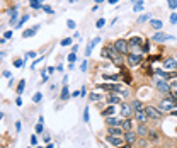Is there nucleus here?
Masks as SVG:
<instances>
[{
    "label": "nucleus",
    "mask_w": 177,
    "mask_h": 148,
    "mask_svg": "<svg viewBox=\"0 0 177 148\" xmlns=\"http://www.w3.org/2000/svg\"><path fill=\"white\" fill-rule=\"evenodd\" d=\"M114 112H116V109H114V106H112V104H109V106H107V109H106V111H102V114H104L106 117H109V116H112Z\"/></svg>",
    "instance_id": "24"
},
{
    "label": "nucleus",
    "mask_w": 177,
    "mask_h": 148,
    "mask_svg": "<svg viewBox=\"0 0 177 148\" xmlns=\"http://www.w3.org/2000/svg\"><path fill=\"white\" fill-rule=\"evenodd\" d=\"M102 77H104L106 80H112V82H118V80L121 78L119 75H111V73H104V75H102Z\"/></svg>",
    "instance_id": "25"
},
{
    "label": "nucleus",
    "mask_w": 177,
    "mask_h": 148,
    "mask_svg": "<svg viewBox=\"0 0 177 148\" xmlns=\"http://www.w3.org/2000/svg\"><path fill=\"white\" fill-rule=\"evenodd\" d=\"M142 37L140 36H133L131 39H128V44H129V51H135V50H140L142 46Z\"/></svg>",
    "instance_id": "6"
},
{
    "label": "nucleus",
    "mask_w": 177,
    "mask_h": 148,
    "mask_svg": "<svg viewBox=\"0 0 177 148\" xmlns=\"http://www.w3.org/2000/svg\"><path fill=\"white\" fill-rule=\"evenodd\" d=\"M101 55H102V58H109L111 61H114L118 67H121V65H123V58H121V53L116 50V46H114V44H107V46H104Z\"/></svg>",
    "instance_id": "1"
},
{
    "label": "nucleus",
    "mask_w": 177,
    "mask_h": 148,
    "mask_svg": "<svg viewBox=\"0 0 177 148\" xmlns=\"http://www.w3.org/2000/svg\"><path fill=\"white\" fill-rule=\"evenodd\" d=\"M136 136H138V134H136V133H133V131H126V133H124V140H126L129 145L136 141Z\"/></svg>",
    "instance_id": "18"
},
{
    "label": "nucleus",
    "mask_w": 177,
    "mask_h": 148,
    "mask_svg": "<svg viewBox=\"0 0 177 148\" xmlns=\"http://www.w3.org/2000/svg\"><path fill=\"white\" fill-rule=\"evenodd\" d=\"M155 85H157V89H159L160 92H163V94H169V92H170V89H172V85H170V84H167L163 78H162V80H157V82H155Z\"/></svg>",
    "instance_id": "9"
},
{
    "label": "nucleus",
    "mask_w": 177,
    "mask_h": 148,
    "mask_svg": "<svg viewBox=\"0 0 177 148\" xmlns=\"http://www.w3.org/2000/svg\"><path fill=\"white\" fill-rule=\"evenodd\" d=\"M104 26H106V19H99V20H97V22H95V27H97V29H102V27H104Z\"/></svg>",
    "instance_id": "31"
},
{
    "label": "nucleus",
    "mask_w": 177,
    "mask_h": 148,
    "mask_svg": "<svg viewBox=\"0 0 177 148\" xmlns=\"http://www.w3.org/2000/svg\"><path fill=\"white\" fill-rule=\"evenodd\" d=\"M107 2H109V3H111V5H116V3H118V2H119V0H107Z\"/></svg>",
    "instance_id": "55"
},
{
    "label": "nucleus",
    "mask_w": 177,
    "mask_h": 148,
    "mask_svg": "<svg viewBox=\"0 0 177 148\" xmlns=\"http://www.w3.org/2000/svg\"><path fill=\"white\" fill-rule=\"evenodd\" d=\"M107 126H123V117H119V119H116V117H107Z\"/></svg>",
    "instance_id": "17"
},
{
    "label": "nucleus",
    "mask_w": 177,
    "mask_h": 148,
    "mask_svg": "<svg viewBox=\"0 0 177 148\" xmlns=\"http://www.w3.org/2000/svg\"><path fill=\"white\" fill-rule=\"evenodd\" d=\"M143 51H145V53H146V51H150V43H148V41H146V43H143V48H142Z\"/></svg>",
    "instance_id": "43"
},
{
    "label": "nucleus",
    "mask_w": 177,
    "mask_h": 148,
    "mask_svg": "<svg viewBox=\"0 0 177 148\" xmlns=\"http://www.w3.org/2000/svg\"><path fill=\"white\" fill-rule=\"evenodd\" d=\"M37 148H46V147H37Z\"/></svg>",
    "instance_id": "61"
},
{
    "label": "nucleus",
    "mask_w": 177,
    "mask_h": 148,
    "mask_svg": "<svg viewBox=\"0 0 177 148\" xmlns=\"http://www.w3.org/2000/svg\"><path fill=\"white\" fill-rule=\"evenodd\" d=\"M29 5H31V9H41V0H29Z\"/></svg>",
    "instance_id": "27"
},
{
    "label": "nucleus",
    "mask_w": 177,
    "mask_h": 148,
    "mask_svg": "<svg viewBox=\"0 0 177 148\" xmlns=\"http://www.w3.org/2000/svg\"><path fill=\"white\" fill-rule=\"evenodd\" d=\"M170 85H172V89H177V80H176V78L172 80V84H170Z\"/></svg>",
    "instance_id": "51"
},
{
    "label": "nucleus",
    "mask_w": 177,
    "mask_h": 148,
    "mask_svg": "<svg viewBox=\"0 0 177 148\" xmlns=\"http://www.w3.org/2000/svg\"><path fill=\"white\" fill-rule=\"evenodd\" d=\"M24 87H26V80H20V82H19V85H17V94H19V95L24 92Z\"/></svg>",
    "instance_id": "30"
},
{
    "label": "nucleus",
    "mask_w": 177,
    "mask_h": 148,
    "mask_svg": "<svg viewBox=\"0 0 177 148\" xmlns=\"http://www.w3.org/2000/svg\"><path fill=\"white\" fill-rule=\"evenodd\" d=\"M36 133L39 134V133H43V124L39 123V124H36Z\"/></svg>",
    "instance_id": "45"
},
{
    "label": "nucleus",
    "mask_w": 177,
    "mask_h": 148,
    "mask_svg": "<svg viewBox=\"0 0 177 148\" xmlns=\"http://www.w3.org/2000/svg\"><path fill=\"white\" fill-rule=\"evenodd\" d=\"M31 145H37V136H31Z\"/></svg>",
    "instance_id": "49"
},
{
    "label": "nucleus",
    "mask_w": 177,
    "mask_h": 148,
    "mask_svg": "<svg viewBox=\"0 0 177 148\" xmlns=\"http://www.w3.org/2000/svg\"><path fill=\"white\" fill-rule=\"evenodd\" d=\"M37 31H39V26H34V27H31V29H26V31L22 33V37H31V36H34Z\"/></svg>",
    "instance_id": "19"
},
{
    "label": "nucleus",
    "mask_w": 177,
    "mask_h": 148,
    "mask_svg": "<svg viewBox=\"0 0 177 148\" xmlns=\"http://www.w3.org/2000/svg\"><path fill=\"white\" fill-rule=\"evenodd\" d=\"M146 20H152V16H150V14H143V16H140V19H138V22H146Z\"/></svg>",
    "instance_id": "33"
},
{
    "label": "nucleus",
    "mask_w": 177,
    "mask_h": 148,
    "mask_svg": "<svg viewBox=\"0 0 177 148\" xmlns=\"http://www.w3.org/2000/svg\"><path fill=\"white\" fill-rule=\"evenodd\" d=\"M142 58L143 56L140 55V53H131V55H128V63H129V67L140 65V63H142Z\"/></svg>",
    "instance_id": "8"
},
{
    "label": "nucleus",
    "mask_w": 177,
    "mask_h": 148,
    "mask_svg": "<svg viewBox=\"0 0 177 148\" xmlns=\"http://www.w3.org/2000/svg\"><path fill=\"white\" fill-rule=\"evenodd\" d=\"M116 148H131V145L128 143V145H119V147H116Z\"/></svg>",
    "instance_id": "53"
},
{
    "label": "nucleus",
    "mask_w": 177,
    "mask_h": 148,
    "mask_svg": "<svg viewBox=\"0 0 177 148\" xmlns=\"http://www.w3.org/2000/svg\"><path fill=\"white\" fill-rule=\"evenodd\" d=\"M152 39H153V41H157V43H163V41H174V36L165 34V33H155Z\"/></svg>",
    "instance_id": "10"
},
{
    "label": "nucleus",
    "mask_w": 177,
    "mask_h": 148,
    "mask_svg": "<svg viewBox=\"0 0 177 148\" xmlns=\"http://www.w3.org/2000/svg\"><path fill=\"white\" fill-rule=\"evenodd\" d=\"M123 130L124 131H133V121H131L129 117L123 119Z\"/></svg>",
    "instance_id": "21"
},
{
    "label": "nucleus",
    "mask_w": 177,
    "mask_h": 148,
    "mask_svg": "<svg viewBox=\"0 0 177 148\" xmlns=\"http://www.w3.org/2000/svg\"><path fill=\"white\" fill-rule=\"evenodd\" d=\"M114 46H116V50H118L121 55H128V53H129V44H128L126 39H116V41H114Z\"/></svg>",
    "instance_id": "3"
},
{
    "label": "nucleus",
    "mask_w": 177,
    "mask_h": 148,
    "mask_svg": "<svg viewBox=\"0 0 177 148\" xmlns=\"http://www.w3.org/2000/svg\"><path fill=\"white\" fill-rule=\"evenodd\" d=\"M124 136H114V134H107L106 136V141L109 145H112V147H119L121 145V141H123Z\"/></svg>",
    "instance_id": "11"
},
{
    "label": "nucleus",
    "mask_w": 177,
    "mask_h": 148,
    "mask_svg": "<svg viewBox=\"0 0 177 148\" xmlns=\"http://www.w3.org/2000/svg\"><path fill=\"white\" fill-rule=\"evenodd\" d=\"M27 56H29V58H36V53H34V51H29V53H27Z\"/></svg>",
    "instance_id": "52"
},
{
    "label": "nucleus",
    "mask_w": 177,
    "mask_h": 148,
    "mask_svg": "<svg viewBox=\"0 0 177 148\" xmlns=\"http://www.w3.org/2000/svg\"><path fill=\"white\" fill-rule=\"evenodd\" d=\"M99 41H101V37H94V39L88 43L87 48H85V56H90V55H92V50H94V46H97V44H99Z\"/></svg>",
    "instance_id": "15"
},
{
    "label": "nucleus",
    "mask_w": 177,
    "mask_h": 148,
    "mask_svg": "<svg viewBox=\"0 0 177 148\" xmlns=\"http://www.w3.org/2000/svg\"><path fill=\"white\" fill-rule=\"evenodd\" d=\"M109 128V134H114V136H124V130L123 126H107Z\"/></svg>",
    "instance_id": "14"
},
{
    "label": "nucleus",
    "mask_w": 177,
    "mask_h": 148,
    "mask_svg": "<svg viewBox=\"0 0 177 148\" xmlns=\"http://www.w3.org/2000/svg\"><path fill=\"white\" fill-rule=\"evenodd\" d=\"M80 94H82L80 97H84V95H85V87H82V89H80Z\"/></svg>",
    "instance_id": "57"
},
{
    "label": "nucleus",
    "mask_w": 177,
    "mask_h": 148,
    "mask_svg": "<svg viewBox=\"0 0 177 148\" xmlns=\"http://www.w3.org/2000/svg\"><path fill=\"white\" fill-rule=\"evenodd\" d=\"M84 123H88V107L84 109Z\"/></svg>",
    "instance_id": "42"
},
{
    "label": "nucleus",
    "mask_w": 177,
    "mask_h": 148,
    "mask_svg": "<svg viewBox=\"0 0 177 148\" xmlns=\"http://www.w3.org/2000/svg\"><path fill=\"white\" fill-rule=\"evenodd\" d=\"M67 26H68V29H75L77 27V24H75V20H67Z\"/></svg>",
    "instance_id": "41"
},
{
    "label": "nucleus",
    "mask_w": 177,
    "mask_h": 148,
    "mask_svg": "<svg viewBox=\"0 0 177 148\" xmlns=\"http://www.w3.org/2000/svg\"><path fill=\"white\" fill-rule=\"evenodd\" d=\"M80 70H82V72H85V70H87V61H82V65H80Z\"/></svg>",
    "instance_id": "48"
},
{
    "label": "nucleus",
    "mask_w": 177,
    "mask_h": 148,
    "mask_svg": "<svg viewBox=\"0 0 177 148\" xmlns=\"http://www.w3.org/2000/svg\"><path fill=\"white\" fill-rule=\"evenodd\" d=\"M101 99H102V95H101V94H90V100H92V102H97V100H101Z\"/></svg>",
    "instance_id": "32"
},
{
    "label": "nucleus",
    "mask_w": 177,
    "mask_h": 148,
    "mask_svg": "<svg viewBox=\"0 0 177 148\" xmlns=\"http://www.w3.org/2000/svg\"><path fill=\"white\" fill-rule=\"evenodd\" d=\"M24 65H26V60H16V61H14V67H16V68H20V67H24Z\"/></svg>",
    "instance_id": "38"
},
{
    "label": "nucleus",
    "mask_w": 177,
    "mask_h": 148,
    "mask_svg": "<svg viewBox=\"0 0 177 148\" xmlns=\"http://www.w3.org/2000/svg\"><path fill=\"white\" fill-rule=\"evenodd\" d=\"M16 104H17V106H20V104H22V99H20V97H17V99H16Z\"/></svg>",
    "instance_id": "54"
},
{
    "label": "nucleus",
    "mask_w": 177,
    "mask_h": 148,
    "mask_svg": "<svg viewBox=\"0 0 177 148\" xmlns=\"http://www.w3.org/2000/svg\"><path fill=\"white\" fill-rule=\"evenodd\" d=\"M131 107H133V111H138V109H143V107H142V102H140V100H135V102L131 104Z\"/></svg>",
    "instance_id": "35"
},
{
    "label": "nucleus",
    "mask_w": 177,
    "mask_h": 148,
    "mask_svg": "<svg viewBox=\"0 0 177 148\" xmlns=\"http://www.w3.org/2000/svg\"><path fill=\"white\" fill-rule=\"evenodd\" d=\"M107 104H121V94L119 92H111L107 95Z\"/></svg>",
    "instance_id": "12"
},
{
    "label": "nucleus",
    "mask_w": 177,
    "mask_h": 148,
    "mask_svg": "<svg viewBox=\"0 0 177 148\" xmlns=\"http://www.w3.org/2000/svg\"><path fill=\"white\" fill-rule=\"evenodd\" d=\"M138 134H140V136H146V134H148V130H146V126H145V123L140 124V128H138Z\"/></svg>",
    "instance_id": "26"
},
{
    "label": "nucleus",
    "mask_w": 177,
    "mask_h": 148,
    "mask_svg": "<svg viewBox=\"0 0 177 148\" xmlns=\"http://www.w3.org/2000/svg\"><path fill=\"white\" fill-rule=\"evenodd\" d=\"M17 7H14L12 10H10V24L12 26H17Z\"/></svg>",
    "instance_id": "20"
},
{
    "label": "nucleus",
    "mask_w": 177,
    "mask_h": 148,
    "mask_svg": "<svg viewBox=\"0 0 177 148\" xmlns=\"http://www.w3.org/2000/svg\"><path fill=\"white\" fill-rule=\"evenodd\" d=\"M170 22H172V24H177V12L170 16Z\"/></svg>",
    "instance_id": "46"
},
{
    "label": "nucleus",
    "mask_w": 177,
    "mask_h": 148,
    "mask_svg": "<svg viewBox=\"0 0 177 148\" xmlns=\"http://www.w3.org/2000/svg\"><path fill=\"white\" fill-rule=\"evenodd\" d=\"M27 148H29V147H27Z\"/></svg>",
    "instance_id": "62"
},
{
    "label": "nucleus",
    "mask_w": 177,
    "mask_h": 148,
    "mask_svg": "<svg viewBox=\"0 0 177 148\" xmlns=\"http://www.w3.org/2000/svg\"><path fill=\"white\" fill-rule=\"evenodd\" d=\"M29 17H31L29 14H26V16H22V17H20V20H19V22H17V26H16V27H22V26L26 24V20H27V19H29Z\"/></svg>",
    "instance_id": "29"
},
{
    "label": "nucleus",
    "mask_w": 177,
    "mask_h": 148,
    "mask_svg": "<svg viewBox=\"0 0 177 148\" xmlns=\"http://www.w3.org/2000/svg\"><path fill=\"white\" fill-rule=\"evenodd\" d=\"M46 148H54V145H51V143H48V147Z\"/></svg>",
    "instance_id": "59"
},
{
    "label": "nucleus",
    "mask_w": 177,
    "mask_h": 148,
    "mask_svg": "<svg viewBox=\"0 0 177 148\" xmlns=\"http://www.w3.org/2000/svg\"><path fill=\"white\" fill-rule=\"evenodd\" d=\"M60 97H61V100H68V99L71 97V94H70V90L67 89V85L61 89V95H60Z\"/></svg>",
    "instance_id": "23"
},
{
    "label": "nucleus",
    "mask_w": 177,
    "mask_h": 148,
    "mask_svg": "<svg viewBox=\"0 0 177 148\" xmlns=\"http://www.w3.org/2000/svg\"><path fill=\"white\" fill-rule=\"evenodd\" d=\"M131 112H133V109H131L128 104H121V117H123V119L129 117V116H131Z\"/></svg>",
    "instance_id": "16"
},
{
    "label": "nucleus",
    "mask_w": 177,
    "mask_h": 148,
    "mask_svg": "<svg viewBox=\"0 0 177 148\" xmlns=\"http://www.w3.org/2000/svg\"><path fill=\"white\" fill-rule=\"evenodd\" d=\"M102 2H104V0H95V3H97V5H99V3H102Z\"/></svg>",
    "instance_id": "58"
},
{
    "label": "nucleus",
    "mask_w": 177,
    "mask_h": 148,
    "mask_svg": "<svg viewBox=\"0 0 177 148\" xmlns=\"http://www.w3.org/2000/svg\"><path fill=\"white\" fill-rule=\"evenodd\" d=\"M174 106H176V100L169 95V97H165V99H162V102H160V106H159V109L162 112H165V111H172L174 109Z\"/></svg>",
    "instance_id": "2"
},
{
    "label": "nucleus",
    "mask_w": 177,
    "mask_h": 148,
    "mask_svg": "<svg viewBox=\"0 0 177 148\" xmlns=\"http://www.w3.org/2000/svg\"><path fill=\"white\" fill-rule=\"evenodd\" d=\"M167 5H169V9L176 10L177 9V0H167Z\"/></svg>",
    "instance_id": "34"
},
{
    "label": "nucleus",
    "mask_w": 177,
    "mask_h": 148,
    "mask_svg": "<svg viewBox=\"0 0 177 148\" xmlns=\"http://www.w3.org/2000/svg\"><path fill=\"white\" fill-rule=\"evenodd\" d=\"M68 2H70V3H75V2H78V0H68Z\"/></svg>",
    "instance_id": "60"
},
{
    "label": "nucleus",
    "mask_w": 177,
    "mask_h": 148,
    "mask_svg": "<svg viewBox=\"0 0 177 148\" xmlns=\"http://www.w3.org/2000/svg\"><path fill=\"white\" fill-rule=\"evenodd\" d=\"M135 117H136L138 123H146V121H148V114H146V111H145V107L135 111Z\"/></svg>",
    "instance_id": "13"
},
{
    "label": "nucleus",
    "mask_w": 177,
    "mask_h": 148,
    "mask_svg": "<svg viewBox=\"0 0 177 148\" xmlns=\"http://www.w3.org/2000/svg\"><path fill=\"white\" fill-rule=\"evenodd\" d=\"M16 130L20 131V121H17V123H16Z\"/></svg>",
    "instance_id": "56"
},
{
    "label": "nucleus",
    "mask_w": 177,
    "mask_h": 148,
    "mask_svg": "<svg viewBox=\"0 0 177 148\" xmlns=\"http://www.w3.org/2000/svg\"><path fill=\"white\" fill-rule=\"evenodd\" d=\"M3 37H5V39H10V37H12V31H7V33H3Z\"/></svg>",
    "instance_id": "47"
},
{
    "label": "nucleus",
    "mask_w": 177,
    "mask_h": 148,
    "mask_svg": "<svg viewBox=\"0 0 177 148\" xmlns=\"http://www.w3.org/2000/svg\"><path fill=\"white\" fill-rule=\"evenodd\" d=\"M41 99H43V94L41 92H36L33 95V102H41Z\"/></svg>",
    "instance_id": "36"
},
{
    "label": "nucleus",
    "mask_w": 177,
    "mask_h": 148,
    "mask_svg": "<svg viewBox=\"0 0 177 148\" xmlns=\"http://www.w3.org/2000/svg\"><path fill=\"white\" fill-rule=\"evenodd\" d=\"M75 60H77V53L71 51L70 55H68V63H75Z\"/></svg>",
    "instance_id": "39"
},
{
    "label": "nucleus",
    "mask_w": 177,
    "mask_h": 148,
    "mask_svg": "<svg viewBox=\"0 0 177 148\" xmlns=\"http://www.w3.org/2000/svg\"><path fill=\"white\" fill-rule=\"evenodd\" d=\"M150 27H153L155 31H160V29L163 27V24H162V20H157V19H152V20H150Z\"/></svg>",
    "instance_id": "22"
},
{
    "label": "nucleus",
    "mask_w": 177,
    "mask_h": 148,
    "mask_svg": "<svg viewBox=\"0 0 177 148\" xmlns=\"http://www.w3.org/2000/svg\"><path fill=\"white\" fill-rule=\"evenodd\" d=\"M145 111L148 114V119H160L162 117V111L159 107H153V106H146Z\"/></svg>",
    "instance_id": "4"
},
{
    "label": "nucleus",
    "mask_w": 177,
    "mask_h": 148,
    "mask_svg": "<svg viewBox=\"0 0 177 148\" xmlns=\"http://www.w3.org/2000/svg\"><path fill=\"white\" fill-rule=\"evenodd\" d=\"M142 9H143V0H136V3L133 5V10L135 12H140Z\"/></svg>",
    "instance_id": "28"
},
{
    "label": "nucleus",
    "mask_w": 177,
    "mask_h": 148,
    "mask_svg": "<svg viewBox=\"0 0 177 148\" xmlns=\"http://www.w3.org/2000/svg\"><path fill=\"white\" fill-rule=\"evenodd\" d=\"M82 94H80V90H75V92H71V97H80Z\"/></svg>",
    "instance_id": "50"
},
{
    "label": "nucleus",
    "mask_w": 177,
    "mask_h": 148,
    "mask_svg": "<svg viewBox=\"0 0 177 148\" xmlns=\"http://www.w3.org/2000/svg\"><path fill=\"white\" fill-rule=\"evenodd\" d=\"M99 89H104L107 92H123V87L119 84H99Z\"/></svg>",
    "instance_id": "5"
},
{
    "label": "nucleus",
    "mask_w": 177,
    "mask_h": 148,
    "mask_svg": "<svg viewBox=\"0 0 177 148\" xmlns=\"http://www.w3.org/2000/svg\"><path fill=\"white\" fill-rule=\"evenodd\" d=\"M150 140H152V141H157V140H159V134H157V133H150Z\"/></svg>",
    "instance_id": "44"
},
{
    "label": "nucleus",
    "mask_w": 177,
    "mask_h": 148,
    "mask_svg": "<svg viewBox=\"0 0 177 148\" xmlns=\"http://www.w3.org/2000/svg\"><path fill=\"white\" fill-rule=\"evenodd\" d=\"M41 10H44V12H48V14H54L53 9H51V7H48V5H41Z\"/></svg>",
    "instance_id": "40"
},
{
    "label": "nucleus",
    "mask_w": 177,
    "mask_h": 148,
    "mask_svg": "<svg viewBox=\"0 0 177 148\" xmlns=\"http://www.w3.org/2000/svg\"><path fill=\"white\" fill-rule=\"evenodd\" d=\"M71 41H73L71 37H65L63 41H60V44H61V46H70V44H71Z\"/></svg>",
    "instance_id": "37"
},
{
    "label": "nucleus",
    "mask_w": 177,
    "mask_h": 148,
    "mask_svg": "<svg viewBox=\"0 0 177 148\" xmlns=\"http://www.w3.org/2000/svg\"><path fill=\"white\" fill-rule=\"evenodd\" d=\"M163 68H165L167 72H174V70H177V60L176 58H165Z\"/></svg>",
    "instance_id": "7"
}]
</instances>
